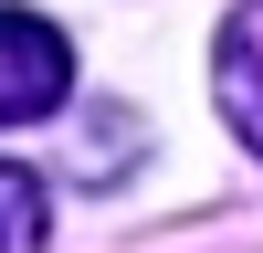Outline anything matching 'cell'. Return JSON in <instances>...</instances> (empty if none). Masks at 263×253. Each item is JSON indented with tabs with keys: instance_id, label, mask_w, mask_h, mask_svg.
I'll use <instances>...</instances> for the list:
<instances>
[{
	"instance_id": "obj_1",
	"label": "cell",
	"mask_w": 263,
	"mask_h": 253,
	"mask_svg": "<svg viewBox=\"0 0 263 253\" xmlns=\"http://www.w3.org/2000/svg\"><path fill=\"white\" fill-rule=\"evenodd\" d=\"M74 95V42L42 11H0V127H42Z\"/></svg>"
},
{
	"instance_id": "obj_2",
	"label": "cell",
	"mask_w": 263,
	"mask_h": 253,
	"mask_svg": "<svg viewBox=\"0 0 263 253\" xmlns=\"http://www.w3.org/2000/svg\"><path fill=\"white\" fill-rule=\"evenodd\" d=\"M211 105H221V127L263 158V0L221 21V42H211Z\"/></svg>"
},
{
	"instance_id": "obj_3",
	"label": "cell",
	"mask_w": 263,
	"mask_h": 253,
	"mask_svg": "<svg viewBox=\"0 0 263 253\" xmlns=\"http://www.w3.org/2000/svg\"><path fill=\"white\" fill-rule=\"evenodd\" d=\"M42 232H53L42 179H32V169H0V253H42Z\"/></svg>"
}]
</instances>
